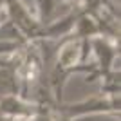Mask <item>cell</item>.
Listing matches in <instances>:
<instances>
[{
    "mask_svg": "<svg viewBox=\"0 0 121 121\" xmlns=\"http://www.w3.org/2000/svg\"><path fill=\"white\" fill-rule=\"evenodd\" d=\"M29 121H52V108L43 105L40 110L35 114V116L31 117Z\"/></svg>",
    "mask_w": 121,
    "mask_h": 121,
    "instance_id": "277c9868",
    "label": "cell"
},
{
    "mask_svg": "<svg viewBox=\"0 0 121 121\" xmlns=\"http://www.w3.org/2000/svg\"><path fill=\"white\" fill-rule=\"evenodd\" d=\"M52 121H74V119H69V117H65V116H61V114L52 110Z\"/></svg>",
    "mask_w": 121,
    "mask_h": 121,
    "instance_id": "5b68a950",
    "label": "cell"
},
{
    "mask_svg": "<svg viewBox=\"0 0 121 121\" xmlns=\"http://www.w3.org/2000/svg\"><path fill=\"white\" fill-rule=\"evenodd\" d=\"M119 94H99V96H92L89 99H81L76 103H60L52 110L69 119H76L89 114H119Z\"/></svg>",
    "mask_w": 121,
    "mask_h": 121,
    "instance_id": "6da1fadb",
    "label": "cell"
},
{
    "mask_svg": "<svg viewBox=\"0 0 121 121\" xmlns=\"http://www.w3.org/2000/svg\"><path fill=\"white\" fill-rule=\"evenodd\" d=\"M91 54H94L96 63H94V71L87 74V81H94L96 78H101L105 72L114 69L116 58H119V38H110L103 35L92 36Z\"/></svg>",
    "mask_w": 121,
    "mask_h": 121,
    "instance_id": "7a4b0ae2",
    "label": "cell"
},
{
    "mask_svg": "<svg viewBox=\"0 0 121 121\" xmlns=\"http://www.w3.org/2000/svg\"><path fill=\"white\" fill-rule=\"evenodd\" d=\"M43 105L36 101L25 99L20 94H5L0 96V116L5 119H22L27 121L35 116Z\"/></svg>",
    "mask_w": 121,
    "mask_h": 121,
    "instance_id": "3957f363",
    "label": "cell"
}]
</instances>
